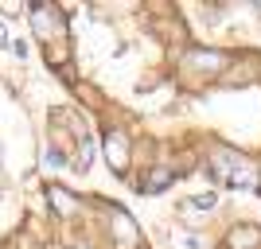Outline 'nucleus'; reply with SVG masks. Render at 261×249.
<instances>
[{
    "label": "nucleus",
    "instance_id": "f03ea898",
    "mask_svg": "<svg viewBox=\"0 0 261 249\" xmlns=\"http://www.w3.org/2000/svg\"><path fill=\"white\" fill-rule=\"evenodd\" d=\"M0 47H4V27H0Z\"/></svg>",
    "mask_w": 261,
    "mask_h": 249
},
{
    "label": "nucleus",
    "instance_id": "f257e3e1",
    "mask_svg": "<svg viewBox=\"0 0 261 249\" xmlns=\"http://www.w3.org/2000/svg\"><path fill=\"white\" fill-rule=\"evenodd\" d=\"M168 179H172V172H164V168H156V172L148 175V191H156V187H164V183H168Z\"/></svg>",
    "mask_w": 261,
    "mask_h": 249
}]
</instances>
